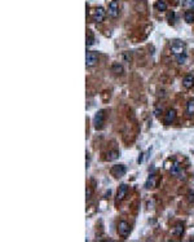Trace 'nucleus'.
<instances>
[{
  "instance_id": "nucleus-1",
  "label": "nucleus",
  "mask_w": 194,
  "mask_h": 242,
  "mask_svg": "<svg viewBox=\"0 0 194 242\" xmlns=\"http://www.w3.org/2000/svg\"><path fill=\"white\" fill-rule=\"evenodd\" d=\"M130 232H131V227L130 224L127 223V221H119L118 224V235L122 237V238H127L128 236H130Z\"/></svg>"
},
{
  "instance_id": "nucleus-20",
  "label": "nucleus",
  "mask_w": 194,
  "mask_h": 242,
  "mask_svg": "<svg viewBox=\"0 0 194 242\" xmlns=\"http://www.w3.org/2000/svg\"><path fill=\"white\" fill-rule=\"evenodd\" d=\"M177 60H178V64H184V62H185V60H186V56H185V53L182 54V56H181V54H178V56H177Z\"/></svg>"
},
{
  "instance_id": "nucleus-2",
  "label": "nucleus",
  "mask_w": 194,
  "mask_h": 242,
  "mask_svg": "<svg viewBox=\"0 0 194 242\" xmlns=\"http://www.w3.org/2000/svg\"><path fill=\"white\" fill-rule=\"evenodd\" d=\"M184 50H185V44L180 40H175L172 42V44H171V52L173 54H184Z\"/></svg>"
},
{
  "instance_id": "nucleus-12",
  "label": "nucleus",
  "mask_w": 194,
  "mask_h": 242,
  "mask_svg": "<svg viewBox=\"0 0 194 242\" xmlns=\"http://www.w3.org/2000/svg\"><path fill=\"white\" fill-rule=\"evenodd\" d=\"M184 19L188 23H192L193 21H194V13L193 12H190V10H188V12H185V14H184Z\"/></svg>"
},
{
  "instance_id": "nucleus-10",
  "label": "nucleus",
  "mask_w": 194,
  "mask_h": 242,
  "mask_svg": "<svg viewBox=\"0 0 194 242\" xmlns=\"http://www.w3.org/2000/svg\"><path fill=\"white\" fill-rule=\"evenodd\" d=\"M182 85H184L185 88H192L194 85V76L193 75L184 76V79H182Z\"/></svg>"
},
{
  "instance_id": "nucleus-5",
  "label": "nucleus",
  "mask_w": 194,
  "mask_h": 242,
  "mask_svg": "<svg viewBox=\"0 0 194 242\" xmlns=\"http://www.w3.org/2000/svg\"><path fill=\"white\" fill-rule=\"evenodd\" d=\"M126 167H124L123 165H116L111 169V175L115 177H122L124 176V174H126Z\"/></svg>"
},
{
  "instance_id": "nucleus-14",
  "label": "nucleus",
  "mask_w": 194,
  "mask_h": 242,
  "mask_svg": "<svg viewBox=\"0 0 194 242\" xmlns=\"http://www.w3.org/2000/svg\"><path fill=\"white\" fill-rule=\"evenodd\" d=\"M111 70H113V73H115V74H123V66H122V65H119L118 62L113 65Z\"/></svg>"
},
{
  "instance_id": "nucleus-17",
  "label": "nucleus",
  "mask_w": 194,
  "mask_h": 242,
  "mask_svg": "<svg viewBox=\"0 0 194 242\" xmlns=\"http://www.w3.org/2000/svg\"><path fill=\"white\" fill-rule=\"evenodd\" d=\"M118 155H119L118 151H109L106 159H107V161H114V159L118 158Z\"/></svg>"
},
{
  "instance_id": "nucleus-3",
  "label": "nucleus",
  "mask_w": 194,
  "mask_h": 242,
  "mask_svg": "<svg viewBox=\"0 0 194 242\" xmlns=\"http://www.w3.org/2000/svg\"><path fill=\"white\" fill-rule=\"evenodd\" d=\"M105 122V111L104 110H100L96 113L95 118H93V126H95V128H101L102 127V124Z\"/></svg>"
},
{
  "instance_id": "nucleus-4",
  "label": "nucleus",
  "mask_w": 194,
  "mask_h": 242,
  "mask_svg": "<svg viewBox=\"0 0 194 242\" xmlns=\"http://www.w3.org/2000/svg\"><path fill=\"white\" fill-rule=\"evenodd\" d=\"M118 13H119L118 1H116V0H113V1L109 4V16L113 18H116L118 17Z\"/></svg>"
},
{
  "instance_id": "nucleus-7",
  "label": "nucleus",
  "mask_w": 194,
  "mask_h": 242,
  "mask_svg": "<svg viewBox=\"0 0 194 242\" xmlns=\"http://www.w3.org/2000/svg\"><path fill=\"white\" fill-rule=\"evenodd\" d=\"M127 192H128V186L126 184H122V185L119 186L118 193H116V203L124 200V197L127 196Z\"/></svg>"
},
{
  "instance_id": "nucleus-6",
  "label": "nucleus",
  "mask_w": 194,
  "mask_h": 242,
  "mask_svg": "<svg viewBox=\"0 0 194 242\" xmlns=\"http://www.w3.org/2000/svg\"><path fill=\"white\" fill-rule=\"evenodd\" d=\"M97 60H98V56H97L96 52H87V54H85V64H87V66L96 65Z\"/></svg>"
},
{
  "instance_id": "nucleus-8",
  "label": "nucleus",
  "mask_w": 194,
  "mask_h": 242,
  "mask_svg": "<svg viewBox=\"0 0 194 242\" xmlns=\"http://www.w3.org/2000/svg\"><path fill=\"white\" fill-rule=\"evenodd\" d=\"M93 19H95L96 22H102L105 19V9L102 7H98L95 12V14H93Z\"/></svg>"
},
{
  "instance_id": "nucleus-22",
  "label": "nucleus",
  "mask_w": 194,
  "mask_h": 242,
  "mask_svg": "<svg viewBox=\"0 0 194 242\" xmlns=\"http://www.w3.org/2000/svg\"><path fill=\"white\" fill-rule=\"evenodd\" d=\"M173 17H175V14H173V12H171V13L168 14V19H173Z\"/></svg>"
},
{
  "instance_id": "nucleus-19",
  "label": "nucleus",
  "mask_w": 194,
  "mask_h": 242,
  "mask_svg": "<svg viewBox=\"0 0 194 242\" xmlns=\"http://www.w3.org/2000/svg\"><path fill=\"white\" fill-rule=\"evenodd\" d=\"M95 43V36H93V33L89 31L88 35H87V45H92Z\"/></svg>"
},
{
  "instance_id": "nucleus-13",
  "label": "nucleus",
  "mask_w": 194,
  "mask_h": 242,
  "mask_svg": "<svg viewBox=\"0 0 194 242\" xmlns=\"http://www.w3.org/2000/svg\"><path fill=\"white\" fill-rule=\"evenodd\" d=\"M155 9H158V10H166L167 9V5H166V3L163 1V0H158L157 3H155Z\"/></svg>"
},
{
  "instance_id": "nucleus-21",
  "label": "nucleus",
  "mask_w": 194,
  "mask_h": 242,
  "mask_svg": "<svg viewBox=\"0 0 194 242\" xmlns=\"http://www.w3.org/2000/svg\"><path fill=\"white\" fill-rule=\"evenodd\" d=\"M91 194H92V190L91 189H87V200L91 198Z\"/></svg>"
},
{
  "instance_id": "nucleus-11",
  "label": "nucleus",
  "mask_w": 194,
  "mask_h": 242,
  "mask_svg": "<svg viewBox=\"0 0 194 242\" xmlns=\"http://www.w3.org/2000/svg\"><path fill=\"white\" fill-rule=\"evenodd\" d=\"M186 114L188 115L194 114V100H190V101H188V104H186Z\"/></svg>"
},
{
  "instance_id": "nucleus-16",
  "label": "nucleus",
  "mask_w": 194,
  "mask_h": 242,
  "mask_svg": "<svg viewBox=\"0 0 194 242\" xmlns=\"http://www.w3.org/2000/svg\"><path fill=\"white\" fill-rule=\"evenodd\" d=\"M182 232H184V227H182V224L176 225V227H175V229H173V235L177 236V237H180V236L182 235Z\"/></svg>"
},
{
  "instance_id": "nucleus-9",
  "label": "nucleus",
  "mask_w": 194,
  "mask_h": 242,
  "mask_svg": "<svg viewBox=\"0 0 194 242\" xmlns=\"http://www.w3.org/2000/svg\"><path fill=\"white\" fill-rule=\"evenodd\" d=\"M175 118H176V111H175L173 109H170V110L167 111L166 117H164V123L166 124H171L175 120Z\"/></svg>"
},
{
  "instance_id": "nucleus-15",
  "label": "nucleus",
  "mask_w": 194,
  "mask_h": 242,
  "mask_svg": "<svg viewBox=\"0 0 194 242\" xmlns=\"http://www.w3.org/2000/svg\"><path fill=\"white\" fill-rule=\"evenodd\" d=\"M171 174L172 175H176L177 177H181V169L178 167L177 165H173L172 169H171Z\"/></svg>"
},
{
  "instance_id": "nucleus-18",
  "label": "nucleus",
  "mask_w": 194,
  "mask_h": 242,
  "mask_svg": "<svg viewBox=\"0 0 194 242\" xmlns=\"http://www.w3.org/2000/svg\"><path fill=\"white\" fill-rule=\"evenodd\" d=\"M182 5H184L186 9H194V0H184Z\"/></svg>"
}]
</instances>
